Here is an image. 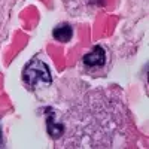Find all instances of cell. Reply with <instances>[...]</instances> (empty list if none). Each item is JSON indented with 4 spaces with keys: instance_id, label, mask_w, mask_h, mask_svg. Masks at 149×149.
<instances>
[{
    "instance_id": "1",
    "label": "cell",
    "mask_w": 149,
    "mask_h": 149,
    "mask_svg": "<svg viewBox=\"0 0 149 149\" xmlns=\"http://www.w3.org/2000/svg\"><path fill=\"white\" fill-rule=\"evenodd\" d=\"M22 76H24V82H26L29 86H33V85L39 84V82L51 84V81H52L49 67L43 63V61L37 60V58H33L26 66Z\"/></svg>"
},
{
    "instance_id": "2",
    "label": "cell",
    "mask_w": 149,
    "mask_h": 149,
    "mask_svg": "<svg viewBox=\"0 0 149 149\" xmlns=\"http://www.w3.org/2000/svg\"><path fill=\"white\" fill-rule=\"evenodd\" d=\"M104 63H106V51L100 45H95L93 48V51L85 54V57H84V64L88 67L104 66Z\"/></svg>"
},
{
    "instance_id": "3",
    "label": "cell",
    "mask_w": 149,
    "mask_h": 149,
    "mask_svg": "<svg viewBox=\"0 0 149 149\" xmlns=\"http://www.w3.org/2000/svg\"><path fill=\"white\" fill-rule=\"evenodd\" d=\"M52 36L54 39L61 42V43H67L72 37H73V29L72 26H69V24H60V26H57L54 30H52Z\"/></svg>"
},
{
    "instance_id": "4",
    "label": "cell",
    "mask_w": 149,
    "mask_h": 149,
    "mask_svg": "<svg viewBox=\"0 0 149 149\" xmlns=\"http://www.w3.org/2000/svg\"><path fill=\"white\" fill-rule=\"evenodd\" d=\"M0 140H2V130H0Z\"/></svg>"
}]
</instances>
